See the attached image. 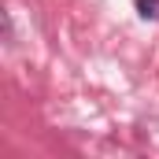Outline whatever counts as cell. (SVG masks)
Returning a JSON list of instances; mask_svg holds the SVG:
<instances>
[{"instance_id": "6da1fadb", "label": "cell", "mask_w": 159, "mask_h": 159, "mask_svg": "<svg viewBox=\"0 0 159 159\" xmlns=\"http://www.w3.org/2000/svg\"><path fill=\"white\" fill-rule=\"evenodd\" d=\"M137 11L144 19H159V0H137Z\"/></svg>"}]
</instances>
